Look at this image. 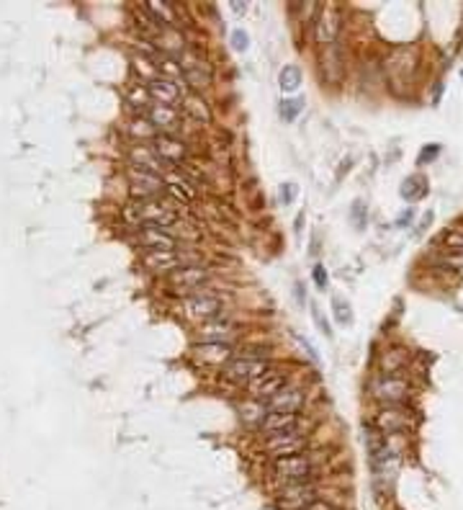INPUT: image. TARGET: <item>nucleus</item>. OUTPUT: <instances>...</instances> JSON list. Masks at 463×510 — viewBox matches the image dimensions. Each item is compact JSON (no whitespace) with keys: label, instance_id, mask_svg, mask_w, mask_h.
<instances>
[{"label":"nucleus","instance_id":"obj_1","mask_svg":"<svg viewBox=\"0 0 463 510\" xmlns=\"http://www.w3.org/2000/svg\"><path fill=\"white\" fill-rule=\"evenodd\" d=\"M123 216H126V222L137 224V227H165V230H170L177 224V214L165 207L160 199L131 201L129 207L123 209Z\"/></svg>","mask_w":463,"mask_h":510},{"label":"nucleus","instance_id":"obj_2","mask_svg":"<svg viewBox=\"0 0 463 510\" xmlns=\"http://www.w3.org/2000/svg\"><path fill=\"white\" fill-rule=\"evenodd\" d=\"M224 312V301L222 296L216 294H208L206 289L203 292H196L191 296H185L183 301V315L193 322H211V320H222Z\"/></svg>","mask_w":463,"mask_h":510},{"label":"nucleus","instance_id":"obj_3","mask_svg":"<svg viewBox=\"0 0 463 510\" xmlns=\"http://www.w3.org/2000/svg\"><path fill=\"white\" fill-rule=\"evenodd\" d=\"M273 369L268 358H250V355L237 353L227 366H224V377L234 381V384H253L260 377H265L268 371Z\"/></svg>","mask_w":463,"mask_h":510},{"label":"nucleus","instance_id":"obj_4","mask_svg":"<svg viewBox=\"0 0 463 510\" xmlns=\"http://www.w3.org/2000/svg\"><path fill=\"white\" fill-rule=\"evenodd\" d=\"M273 474H276L283 485L311 482V477H314V462H311V456H307V454L273 459Z\"/></svg>","mask_w":463,"mask_h":510},{"label":"nucleus","instance_id":"obj_5","mask_svg":"<svg viewBox=\"0 0 463 510\" xmlns=\"http://www.w3.org/2000/svg\"><path fill=\"white\" fill-rule=\"evenodd\" d=\"M129 185L134 201H152L165 193V176L142 168H129Z\"/></svg>","mask_w":463,"mask_h":510},{"label":"nucleus","instance_id":"obj_6","mask_svg":"<svg viewBox=\"0 0 463 510\" xmlns=\"http://www.w3.org/2000/svg\"><path fill=\"white\" fill-rule=\"evenodd\" d=\"M370 392H373L376 400L386 402V405H401L409 397V384L396 374H381L370 384Z\"/></svg>","mask_w":463,"mask_h":510},{"label":"nucleus","instance_id":"obj_7","mask_svg":"<svg viewBox=\"0 0 463 510\" xmlns=\"http://www.w3.org/2000/svg\"><path fill=\"white\" fill-rule=\"evenodd\" d=\"M208 281H211V270L203 268V266H180L177 270H173L170 273V284L175 286V289H180L183 294H196L201 292V286H206Z\"/></svg>","mask_w":463,"mask_h":510},{"label":"nucleus","instance_id":"obj_8","mask_svg":"<svg viewBox=\"0 0 463 510\" xmlns=\"http://www.w3.org/2000/svg\"><path fill=\"white\" fill-rule=\"evenodd\" d=\"M342 29V11L337 6H324L316 15L314 23V37L319 44H335Z\"/></svg>","mask_w":463,"mask_h":510},{"label":"nucleus","instance_id":"obj_9","mask_svg":"<svg viewBox=\"0 0 463 510\" xmlns=\"http://www.w3.org/2000/svg\"><path fill=\"white\" fill-rule=\"evenodd\" d=\"M307 448V436L301 431H291V433H281V436H270L265 440V451H268L273 459H283V456H296L304 454Z\"/></svg>","mask_w":463,"mask_h":510},{"label":"nucleus","instance_id":"obj_10","mask_svg":"<svg viewBox=\"0 0 463 510\" xmlns=\"http://www.w3.org/2000/svg\"><path fill=\"white\" fill-rule=\"evenodd\" d=\"M147 91H149L152 100H157V103H162V106L175 108V103L185 100L183 88H180V80L168 77V75H154L152 80H149V85H147Z\"/></svg>","mask_w":463,"mask_h":510},{"label":"nucleus","instance_id":"obj_11","mask_svg":"<svg viewBox=\"0 0 463 510\" xmlns=\"http://www.w3.org/2000/svg\"><path fill=\"white\" fill-rule=\"evenodd\" d=\"M152 147L165 165H183L188 160V145L175 134H157L152 139Z\"/></svg>","mask_w":463,"mask_h":510},{"label":"nucleus","instance_id":"obj_12","mask_svg":"<svg viewBox=\"0 0 463 510\" xmlns=\"http://www.w3.org/2000/svg\"><path fill=\"white\" fill-rule=\"evenodd\" d=\"M180 72H183L185 83L191 85V88H196V91L211 85V67L203 60H199V54L185 52L180 57Z\"/></svg>","mask_w":463,"mask_h":510},{"label":"nucleus","instance_id":"obj_13","mask_svg":"<svg viewBox=\"0 0 463 510\" xmlns=\"http://www.w3.org/2000/svg\"><path fill=\"white\" fill-rule=\"evenodd\" d=\"M316 500V487L311 482H296L281 490V508L283 510H307Z\"/></svg>","mask_w":463,"mask_h":510},{"label":"nucleus","instance_id":"obj_14","mask_svg":"<svg viewBox=\"0 0 463 510\" xmlns=\"http://www.w3.org/2000/svg\"><path fill=\"white\" fill-rule=\"evenodd\" d=\"M142 266L152 273H173L185 266V258L177 250H149L142 255Z\"/></svg>","mask_w":463,"mask_h":510},{"label":"nucleus","instance_id":"obj_15","mask_svg":"<svg viewBox=\"0 0 463 510\" xmlns=\"http://www.w3.org/2000/svg\"><path fill=\"white\" fill-rule=\"evenodd\" d=\"M304 402H307L304 389L288 384L286 389L273 394L270 400H265V407H268V412H299V410L304 407Z\"/></svg>","mask_w":463,"mask_h":510},{"label":"nucleus","instance_id":"obj_16","mask_svg":"<svg viewBox=\"0 0 463 510\" xmlns=\"http://www.w3.org/2000/svg\"><path fill=\"white\" fill-rule=\"evenodd\" d=\"M137 240L147 253H149V250H177L175 235L170 230H165V227H142Z\"/></svg>","mask_w":463,"mask_h":510},{"label":"nucleus","instance_id":"obj_17","mask_svg":"<svg viewBox=\"0 0 463 510\" xmlns=\"http://www.w3.org/2000/svg\"><path fill=\"white\" fill-rule=\"evenodd\" d=\"M286 386H288V377H286V374H281V371L270 369L265 377H260L257 381H253V384H250V397H253V400L265 402V400H270L273 394L281 392V389H286Z\"/></svg>","mask_w":463,"mask_h":510},{"label":"nucleus","instance_id":"obj_18","mask_svg":"<svg viewBox=\"0 0 463 510\" xmlns=\"http://www.w3.org/2000/svg\"><path fill=\"white\" fill-rule=\"evenodd\" d=\"M260 431L270 436H281V433H291V431H301V420L299 412H268L262 417Z\"/></svg>","mask_w":463,"mask_h":510},{"label":"nucleus","instance_id":"obj_19","mask_svg":"<svg viewBox=\"0 0 463 510\" xmlns=\"http://www.w3.org/2000/svg\"><path fill=\"white\" fill-rule=\"evenodd\" d=\"M131 168H142V170H149V173H157V176H162V173H168V168H165V162L157 157V152H154L152 145H145V142H139V145L131 147Z\"/></svg>","mask_w":463,"mask_h":510},{"label":"nucleus","instance_id":"obj_20","mask_svg":"<svg viewBox=\"0 0 463 510\" xmlns=\"http://www.w3.org/2000/svg\"><path fill=\"white\" fill-rule=\"evenodd\" d=\"M149 122L154 124V129L160 134H175L180 129V111L173 106H162V103H154L149 106Z\"/></svg>","mask_w":463,"mask_h":510},{"label":"nucleus","instance_id":"obj_21","mask_svg":"<svg viewBox=\"0 0 463 510\" xmlns=\"http://www.w3.org/2000/svg\"><path fill=\"white\" fill-rule=\"evenodd\" d=\"M407 425H409V415L399 407V405H386V407L376 415V428L384 433V436L407 431Z\"/></svg>","mask_w":463,"mask_h":510},{"label":"nucleus","instance_id":"obj_22","mask_svg":"<svg viewBox=\"0 0 463 510\" xmlns=\"http://www.w3.org/2000/svg\"><path fill=\"white\" fill-rule=\"evenodd\" d=\"M165 193H170L175 201H183V204H191L196 199V188L185 176L175 173V170H168L165 173Z\"/></svg>","mask_w":463,"mask_h":510},{"label":"nucleus","instance_id":"obj_23","mask_svg":"<svg viewBox=\"0 0 463 510\" xmlns=\"http://www.w3.org/2000/svg\"><path fill=\"white\" fill-rule=\"evenodd\" d=\"M193 353H196V358L203 363H224V366L234 358L229 343H201V346H196Z\"/></svg>","mask_w":463,"mask_h":510},{"label":"nucleus","instance_id":"obj_24","mask_svg":"<svg viewBox=\"0 0 463 510\" xmlns=\"http://www.w3.org/2000/svg\"><path fill=\"white\" fill-rule=\"evenodd\" d=\"M232 335H234V327L227 320H211L199 330L201 343H229Z\"/></svg>","mask_w":463,"mask_h":510},{"label":"nucleus","instance_id":"obj_25","mask_svg":"<svg viewBox=\"0 0 463 510\" xmlns=\"http://www.w3.org/2000/svg\"><path fill=\"white\" fill-rule=\"evenodd\" d=\"M183 111L191 119H196V122H203V124H211V108H208V103L201 96H185L183 100Z\"/></svg>","mask_w":463,"mask_h":510},{"label":"nucleus","instance_id":"obj_26","mask_svg":"<svg viewBox=\"0 0 463 510\" xmlns=\"http://www.w3.org/2000/svg\"><path fill=\"white\" fill-rule=\"evenodd\" d=\"M427 178L424 176H409L404 183H401V199L407 201H420L427 196Z\"/></svg>","mask_w":463,"mask_h":510},{"label":"nucleus","instance_id":"obj_27","mask_svg":"<svg viewBox=\"0 0 463 510\" xmlns=\"http://www.w3.org/2000/svg\"><path fill=\"white\" fill-rule=\"evenodd\" d=\"M278 83H281V91L286 93H296L301 85V67L299 65H283L281 75H278Z\"/></svg>","mask_w":463,"mask_h":510},{"label":"nucleus","instance_id":"obj_28","mask_svg":"<svg viewBox=\"0 0 463 510\" xmlns=\"http://www.w3.org/2000/svg\"><path fill=\"white\" fill-rule=\"evenodd\" d=\"M129 134L131 137H137L139 142H145V139H154L160 131L154 129V124L149 122V119H145V116H139V119H134V122L129 124Z\"/></svg>","mask_w":463,"mask_h":510},{"label":"nucleus","instance_id":"obj_29","mask_svg":"<svg viewBox=\"0 0 463 510\" xmlns=\"http://www.w3.org/2000/svg\"><path fill=\"white\" fill-rule=\"evenodd\" d=\"M438 266L450 268V270L463 268V247H450V250H445V253L438 258Z\"/></svg>","mask_w":463,"mask_h":510},{"label":"nucleus","instance_id":"obj_30","mask_svg":"<svg viewBox=\"0 0 463 510\" xmlns=\"http://www.w3.org/2000/svg\"><path fill=\"white\" fill-rule=\"evenodd\" d=\"M332 309H335V320H337L340 325L353 322V309H350V304H347L342 296H335V299H332Z\"/></svg>","mask_w":463,"mask_h":510},{"label":"nucleus","instance_id":"obj_31","mask_svg":"<svg viewBox=\"0 0 463 510\" xmlns=\"http://www.w3.org/2000/svg\"><path fill=\"white\" fill-rule=\"evenodd\" d=\"M301 108H304V103H301L299 98L283 100V103H281V116H283V122H293V119L301 114Z\"/></svg>","mask_w":463,"mask_h":510},{"label":"nucleus","instance_id":"obj_32","mask_svg":"<svg viewBox=\"0 0 463 510\" xmlns=\"http://www.w3.org/2000/svg\"><path fill=\"white\" fill-rule=\"evenodd\" d=\"M152 100V96H149V91L147 88H131L129 93V103L134 108H147V103Z\"/></svg>","mask_w":463,"mask_h":510},{"label":"nucleus","instance_id":"obj_33","mask_svg":"<svg viewBox=\"0 0 463 510\" xmlns=\"http://www.w3.org/2000/svg\"><path fill=\"white\" fill-rule=\"evenodd\" d=\"M232 46L239 49V52H245L247 46H250V37H247V31H242V29L232 31Z\"/></svg>","mask_w":463,"mask_h":510},{"label":"nucleus","instance_id":"obj_34","mask_svg":"<svg viewBox=\"0 0 463 510\" xmlns=\"http://www.w3.org/2000/svg\"><path fill=\"white\" fill-rule=\"evenodd\" d=\"M438 155H440V145H427L422 152H420V162H432Z\"/></svg>","mask_w":463,"mask_h":510},{"label":"nucleus","instance_id":"obj_35","mask_svg":"<svg viewBox=\"0 0 463 510\" xmlns=\"http://www.w3.org/2000/svg\"><path fill=\"white\" fill-rule=\"evenodd\" d=\"M327 270H324V266H316L314 268V284L319 286V289H327Z\"/></svg>","mask_w":463,"mask_h":510},{"label":"nucleus","instance_id":"obj_36","mask_svg":"<svg viewBox=\"0 0 463 510\" xmlns=\"http://www.w3.org/2000/svg\"><path fill=\"white\" fill-rule=\"evenodd\" d=\"M311 315H314V322L319 325V330L324 332V335H332V330H330V325H327V320H324L322 315H319V309L316 307H311Z\"/></svg>","mask_w":463,"mask_h":510},{"label":"nucleus","instance_id":"obj_37","mask_svg":"<svg viewBox=\"0 0 463 510\" xmlns=\"http://www.w3.org/2000/svg\"><path fill=\"white\" fill-rule=\"evenodd\" d=\"M293 196H296V185H293V183H286L283 188H281V201H283V204H291Z\"/></svg>","mask_w":463,"mask_h":510},{"label":"nucleus","instance_id":"obj_38","mask_svg":"<svg viewBox=\"0 0 463 510\" xmlns=\"http://www.w3.org/2000/svg\"><path fill=\"white\" fill-rule=\"evenodd\" d=\"M307 510H340V508L337 505H332V502H327V500H314Z\"/></svg>","mask_w":463,"mask_h":510},{"label":"nucleus","instance_id":"obj_39","mask_svg":"<svg viewBox=\"0 0 463 510\" xmlns=\"http://www.w3.org/2000/svg\"><path fill=\"white\" fill-rule=\"evenodd\" d=\"M412 216H415V211H412V209H407V211H404V214L399 216V219H396V224H407V222H412Z\"/></svg>","mask_w":463,"mask_h":510},{"label":"nucleus","instance_id":"obj_40","mask_svg":"<svg viewBox=\"0 0 463 510\" xmlns=\"http://www.w3.org/2000/svg\"><path fill=\"white\" fill-rule=\"evenodd\" d=\"M232 11H234V13H245L247 6H245V3H232Z\"/></svg>","mask_w":463,"mask_h":510}]
</instances>
